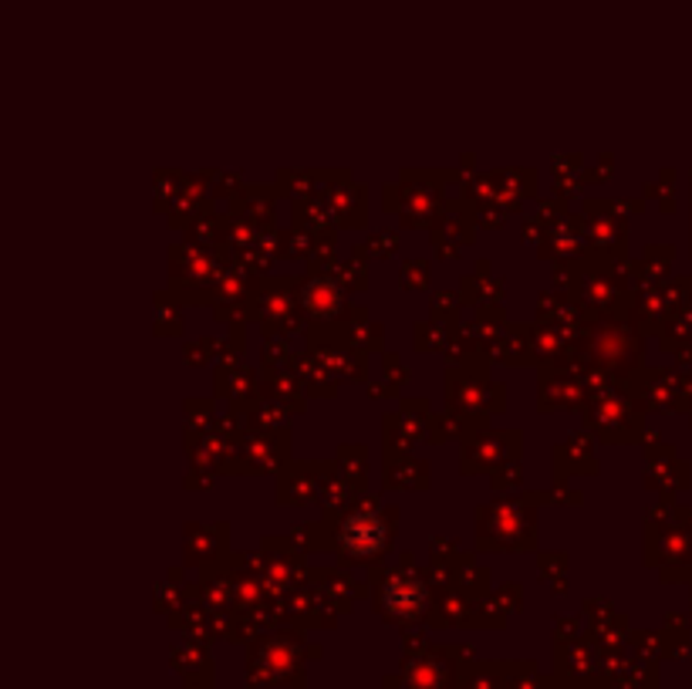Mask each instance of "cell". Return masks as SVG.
Masks as SVG:
<instances>
[{
  "mask_svg": "<svg viewBox=\"0 0 692 689\" xmlns=\"http://www.w3.org/2000/svg\"><path fill=\"white\" fill-rule=\"evenodd\" d=\"M345 547H351L355 555H368V551L382 547V527H379V521L355 518V521L345 527Z\"/></svg>",
  "mask_w": 692,
  "mask_h": 689,
  "instance_id": "1",
  "label": "cell"
},
{
  "mask_svg": "<svg viewBox=\"0 0 692 689\" xmlns=\"http://www.w3.org/2000/svg\"><path fill=\"white\" fill-rule=\"evenodd\" d=\"M420 602H423V588L412 585V581H392L386 588V605L395 615H412L415 609H420Z\"/></svg>",
  "mask_w": 692,
  "mask_h": 689,
  "instance_id": "2",
  "label": "cell"
}]
</instances>
